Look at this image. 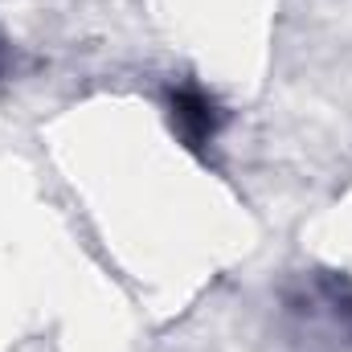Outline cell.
<instances>
[{
    "label": "cell",
    "mask_w": 352,
    "mask_h": 352,
    "mask_svg": "<svg viewBox=\"0 0 352 352\" xmlns=\"http://www.w3.org/2000/svg\"><path fill=\"white\" fill-rule=\"evenodd\" d=\"M221 107L213 94H205L201 87H173L168 90V123H173L176 140L188 148V152H205L217 131H221Z\"/></svg>",
    "instance_id": "6da1fadb"
}]
</instances>
